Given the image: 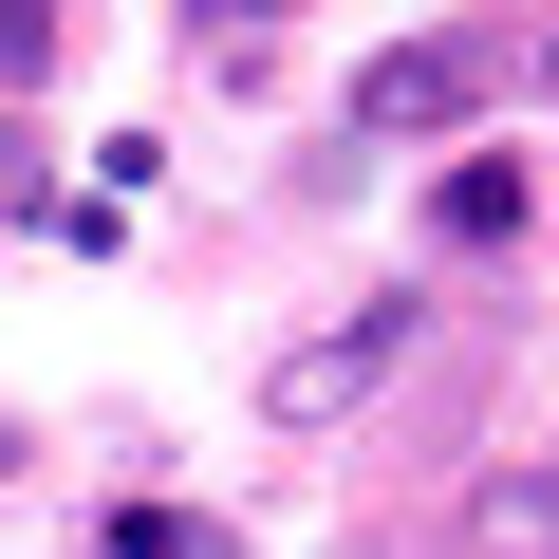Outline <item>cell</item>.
I'll use <instances>...</instances> for the list:
<instances>
[{"label": "cell", "mask_w": 559, "mask_h": 559, "mask_svg": "<svg viewBox=\"0 0 559 559\" xmlns=\"http://www.w3.org/2000/svg\"><path fill=\"white\" fill-rule=\"evenodd\" d=\"M94 559H224V522H187V503H112Z\"/></svg>", "instance_id": "5"}, {"label": "cell", "mask_w": 559, "mask_h": 559, "mask_svg": "<svg viewBox=\"0 0 559 559\" xmlns=\"http://www.w3.org/2000/svg\"><path fill=\"white\" fill-rule=\"evenodd\" d=\"M392 373H411V299H355V318H318V336H280V355H261V429H280V448H318V429H355Z\"/></svg>", "instance_id": "1"}, {"label": "cell", "mask_w": 559, "mask_h": 559, "mask_svg": "<svg viewBox=\"0 0 559 559\" xmlns=\"http://www.w3.org/2000/svg\"><path fill=\"white\" fill-rule=\"evenodd\" d=\"M503 75H522V38H392V57L355 75V131H373V150H411V131H466Z\"/></svg>", "instance_id": "2"}, {"label": "cell", "mask_w": 559, "mask_h": 559, "mask_svg": "<svg viewBox=\"0 0 559 559\" xmlns=\"http://www.w3.org/2000/svg\"><path fill=\"white\" fill-rule=\"evenodd\" d=\"M540 94H559V38H540Z\"/></svg>", "instance_id": "6"}, {"label": "cell", "mask_w": 559, "mask_h": 559, "mask_svg": "<svg viewBox=\"0 0 559 559\" xmlns=\"http://www.w3.org/2000/svg\"><path fill=\"white\" fill-rule=\"evenodd\" d=\"M0 466H20V429H0Z\"/></svg>", "instance_id": "7"}, {"label": "cell", "mask_w": 559, "mask_h": 559, "mask_svg": "<svg viewBox=\"0 0 559 559\" xmlns=\"http://www.w3.org/2000/svg\"><path fill=\"white\" fill-rule=\"evenodd\" d=\"M429 224H448V242H522V168H503V150H485V168H448V205H429Z\"/></svg>", "instance_id": "4"}, {"label": "cell", "mask_w": 559, "mask_h": 559, "mask_svg": "<svg viewBox=\"0 0 559 559\" xmlns=\"http://www.w3.org/2000/svg\"><path fill=\"white\" fill-rule=\"evenodd\" d=\"M466 559H559V448H540V466H503V485L466 503Z\"/></svg>", "instance_id": "3"}]
</instances>
